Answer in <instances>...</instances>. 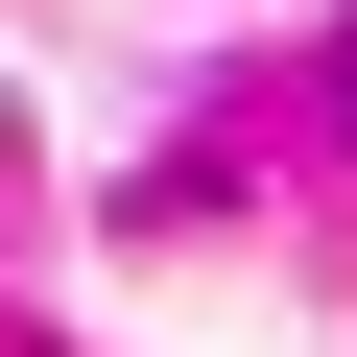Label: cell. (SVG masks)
Masks as SVG:
<instances>
[{"instance_id":"cell-1","label":"cell","mask_w":357,"mask_h":357,"mask_svg":"<svg viewBox=\"0 0 357 357\" xmlns=\"http://www.w3.org/2000/svg\"><path fill=\"white\" fill-rule=\"evenodd\" d=\"M333 96H357V72H333Z\"/></svg>"}]
</instances>
